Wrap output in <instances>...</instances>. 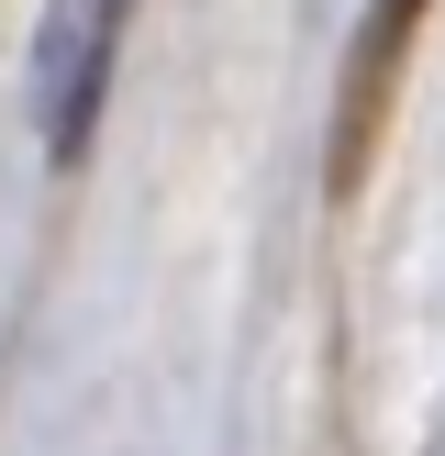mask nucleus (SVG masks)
I'll use <instances>...</instances> for the list:
<instances>
[{
  "label": "nucleus",
  "mask_w": 445,
  "mask_h": 456,
  "mask_svg": "<svg viewBox=\"0 0 445 456\" xmlns=\"http://www.w3.org/2000/svg\"><path fill=\"white\" fill-rule=\"evenodd\" d=\"M123 12L134 0H44V22H34V111H44V156H56V167H78L89 134H101Z\"/></svg>",
  "instance_id": "nucleus-1"
}]
</instances>
